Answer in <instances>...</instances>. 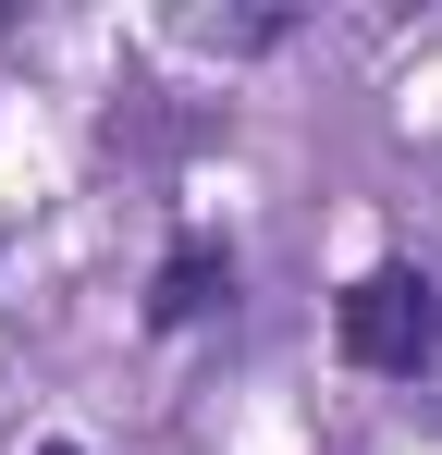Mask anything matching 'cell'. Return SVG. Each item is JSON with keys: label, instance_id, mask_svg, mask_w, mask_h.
Segmentation results:
<instances>
[{"label": "cell", "instance_id": "6da1fadb", "mask_svg": "<svg viewBox=\"0 0 442 455\" xmlns=\"http://www.w3.org/2000/svg\"><path fill=\"white\" fill-rule=\"evenodd\" d=\"M332 345H344L357 370H393V381H418V370L442 357V283H430V271H406V259L357 271V283L332 296Z\"/></svg>", "mask_w": 442, "mask_h": 455}, {"label": "cell", "instance_id": "7a4b0ae2", "mask_svg": "<svg viewBox=\"0 0 442 455\" xmlns=\"http://www.w3.org/2000/svg\"><path fill=\"white\" fill-rule=\"evenodd\" d=\"M233 296V259H221L209 234H185L172 259H160V283H147V332H185V320H209Z\"/></svg>", "mask_w": 442, "mask_h": 455}]
</instances>
